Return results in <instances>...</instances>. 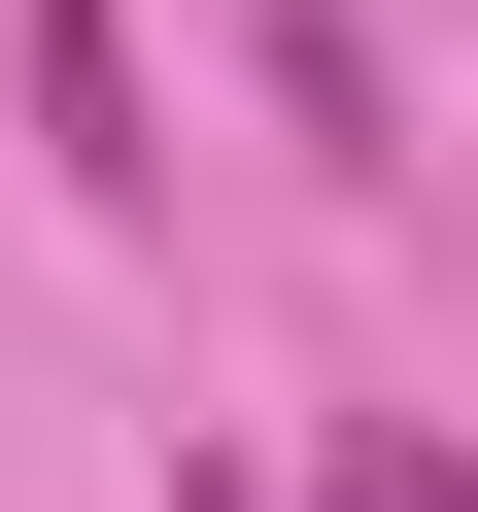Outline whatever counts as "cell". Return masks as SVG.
<instances>
[{
  "instance_id": "4",
  "label": "cell",
  "mask_w": 478,
  "mask_h": 512,
  "mask_svg": "<svg viewBox=\"0 0 478 512\" xmlns=\"http://www.w3.org/2000/svg\"><path fill=\"white\" fill-rule=\"evenodd\" d=\"M171 512H274V478H171Z\"/></svg>"
},
{
  "instance_id": "1",
  "label": "cell",
  "mask_w": 478,
  "mask_h": 512,
  "mask_svg": "<svg viewBox=\"0 0 478 512\" xmlns=\"http://www.w3.org/2000/svg\"><path fill=\"white\" fill-rule=\"evenodd\" d=\"M0 137H35V171H103V205H171V103H137V35H103V0H0Z\"/></svg>"
},
{
  "instance_id": "3",
  "label": "cell",
  "mask_w": 478,
  "mask_h": 512,
  "mask_svg": "<svg viewBox=\"0 0 478 512\" xmlns=\"http://www.w3.org/2000/svg\"><path fill=\"white\" fill-rule=\"evenodd\" d=\"M342 512H478V444H342Z\"/></svg>"
},
{
  "instance_id": "2",
  "label": "cell",
  "mask_w": 478,
  "mask_h": 512,
  "mask_svg": "<svg viewBox=\"0 0 478 512\" xmlns=\"http://www.w3.org/2000/svg\"><path fill=\"white\" fill-rule=\"evenodd\" d=\"M274 137H308V171H410V103H376V35H342V0H274Z\"/></svg>"
}]
</instances>
